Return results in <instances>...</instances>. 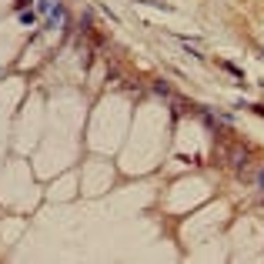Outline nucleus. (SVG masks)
<instances>
[{"instance_id": "f03ea898", "label": "nucleus", "mask_w": 264, "mask_h": 264, "mask_svg": "<svg viewBox=\"0 0 264 264\" xmlns=\"http://www.w3.org/2000/svg\"><path fill=\"white\" fill-rule=\"evenodd\" d=\"M224 70H228V74H234L237 81H241V77H244V74H241V67H234V64H224Z\"/></svg>"}, {"instance_id": "7ed1b4c3", "label": "nucleus", "mask_w": 264, "mask_h": 264, "mask_svg": "<svg viewBox=\"0 0 264 264\" xmlns=\"http://www.w3.org/2000/svg\"><path fill=\"white\" fill-rule=\"evenodd\" d=\"M258 187H261V191H264V171H261V174H258Z\"/></svg>"}, {"instance_id": "f257e3e1", "label": "nucleus", "mask_w": 264, "mask_h": 264, "mask_svg": "<svg viewBox=\"0 0 264 264\" xmlns=\"http://www.w3.org/2000/svg\"><path fill=\"white\" fill-rule=\"evenodd\" d=\"M50 7H54V0H37V10H40V14H47Z\"/></svg>"}]
</instances>
